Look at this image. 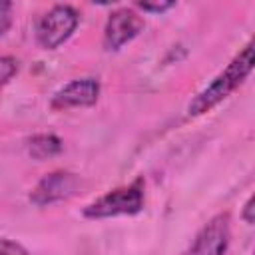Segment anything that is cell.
I'll return each instance as SVG.
<instances>
[{
  "label": "cell",
  "mask_w": 255,
  "mask_h": 255,
  "mask_svg": "<svg viewBox=\"0 0 255 255\" xmlns=\"http://www.w3.org/2000/svg\"><path fill=\"white\" fill-rule=\"evenodd\" d=\"M253 70V44L247 42L233 60L189 102L187 114L189 116H201L211 112L215 106H219L225 98H229L251 74Z\"/></svg>",
  "instance_id": "6da1fadb"
},
{
  "label": "cell",
  "mask_w": 255,
  "mask_h": 255,
  "mask_svg": "<svg viewBox=\"0 0 255 255\" xmlns=\"http://www.w3.org/2000/svg\"><path fill=\"white\" fill-rule=\"evenodd\" d=\"M145 193H143V179L137 177L128 185L116 187L106 195L98 197L96 201L88 203L82 211L86 219H110L122 215H135L143 209Z\"/></svg>",
  "instance_id": "7a4b0ae2"
},
{
  "label": "cell",
  "mask_w": 255,
  "mask_h": 255,
  "mask_svg": "<svg viewBox=\"0 0 255 255\" xmlns=\"http://www.w3.org/2000/svg\"><path fill=\"white\" fill-rule=\"evenodd\" d=\"M80 14L70 4H58L50 8L36 26V40L44 50L60 48L78 28Z\"/></svg>",
  "instance_id": "3957f363"
},
{
  "label": "cell",
  "mask_w": 255,
  "mask_h": 255,
  "mask_svg": "<svg viewBox=\"0 0 255 255\" xmlns=\"http://www.w3.org/2000/svg\"><path fill=\"white\" fill-rule=\"evenodd\" d=\"M80 187H82V179L76 173L64 169L50 171L36 183V187L30 193V201L38 207L52 205L74 197L80 191Z\"/></svg>",
  "instance_id": "277c9868"
},
{
  "label": "cell",
  "mask_w": 255,
  "mask_h": 255,
  "mask_svg": "<svg viewBox=\"0 0 255 255\" xmlns=\"http://www.w3.org/2000/svg\"><path fill=\"white\" fill-rule=\"evenodd\" d=\"M145 20L133 8H118L114 10L104 26V48L108 52H118L126 44H129L139 32H143Z\"/></svg>",
  "instance_id": "5b68a950"
},
{
  "label": "cell",
  "mask_w": 255,
  "mask_h": 255,
  "mask_svg": "<svg viewBox=\"0 0 255 255\" xmlns=\"http://www.w3.org/2000/svg\"><path fill=\"white\" fill-rule=\"evenodd\" d=\"M231 241V217L229 213H217L195 235L185 255H225Z\"/></svg>",
  "instance_id": "8992f818"
},
{
  "label": "cell",
  "mask_w": 255,
  "mask_h": 255,
  "mask_svg": "<svg viewBox=\"0 0 255 255\" xmlns=\"http://www.w3.org/2000/svg\"><path fill=\"white\" fill-rule=\"evenodd\" d=\"M98 98H100V82L96 78H80L60 88L52 96L50 108L56 112L70 110V108H88V106H94Z\"/></svg>",
  "instance_id": "52a82bcc"
},
{
  "label": "cell",
  "mask_w": 255,
  "mask_h": 255,
  "mask_svg": "<svg viewBox=\"0 0 255 255\" xmlns=\"http://www.w3.org/2000/svg\"><path fill=\"white\" fill-rule=\"evenodd\" d=\"M26 147H28V153L34 159L42 161V159H48V157L58 155L64 149V143L54 133H36V135H32L26 141Z\"/></svg>",
  "instance_id": "ba28073f"
},
{
  "label": "cell",
  "mask_w": 255,
  "mask_h": 255,
  "mask_svg": "<svg viewBox=\"0 0 255 255\" xmlns=\"http://www.w3.org/2000/svg\"><path fill=\"white\" fill-rule=\"evenodd\" d=\"M18 72V60L12 56H0V88L6 86Z\"/></svg>",
  "instance_id": "9c48e42d"
},
{
  "label": "cell",
  "mask_w": 255,
  "mask_h": 255,
  "mask_svg": "<svg viewBox=\"0 0 255 255\" xmlns=\"http://www.w3.org/2000/svg\"><path fill=\"white\" fill-rule=\"evenodd\" d=\"M14 22V4L10 0H0V36H4Z\"/></svg>",
  "instance_id": "30bf717a"
},
{
  "label": "cell",
  "mask_w": 255,
  "mask_h": 255,
  "mask_svg": "<svg viewBox=\"0 0 255 255\" xmlns=\"http://www.w3.org/2000/svg\"><path fill=\"white\" fill-rule=\"evenodd\" d=\"M0 255H28V249L8 237H0Z\"/></svg>",
  "instance_id": "8fae6325"
},
{
  "label": "cell",
  "mask_w": 255,
  "mask_h": 255,
  "mask_svg": "<svg viewBox=\"0 0 255 255\" xmlns=\"http://www.w3.org/2000/svg\"><path fill=\"white\" fill-rule=\"evenodd\" d=\"M175 6V2H137V8L149 14H163L167 10H171Z\"/></svg>",
  "instance_id": "7c38bea8"
},
{
  "label": "cell",
  "mask_w": 255,
  "mask_h": 255,
  "mask_svg": "<svg viewBox=\"0 0 255 255\" xmlns=\"http://www.w3.org/2000/svg\"><path fill=\"white\" fill-rule=\"evenodd\" d=\"M241 217L245 219L247 225H253V195L245 201V205H243V215H241Z\"/></svg>",
  "instance_id": "4fadbf2b"
}]
</instances>
